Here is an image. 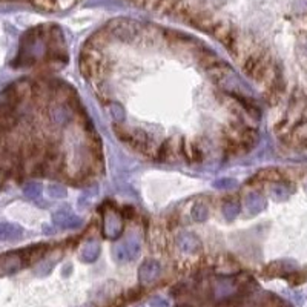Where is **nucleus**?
Returning a JSON list of instances; mask_svg holds the SVG:
<instances>
[{
	"mask_svg": "<svg viewBox=\"0 0 307 307\" xmlns=\"http://www.w3.org/2000/svg\"><path fill=\"white\" fill-rule=\"evenodd\" d=\"M31 3L40 9H46V11H52L57 8V0H31Z\"/></svg>",
	"mask_w": 307,
	"mask_h": 307,
	"instance_id": "f257e3e1",
	"label": "nucleus"
}]
</instances>
